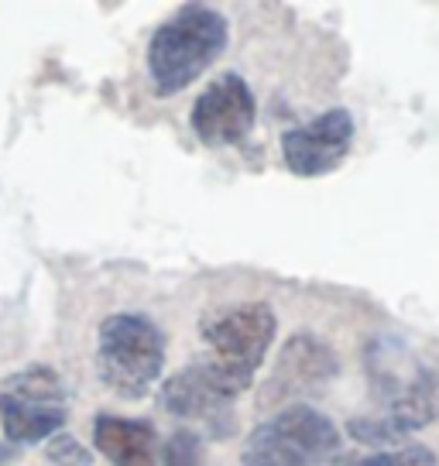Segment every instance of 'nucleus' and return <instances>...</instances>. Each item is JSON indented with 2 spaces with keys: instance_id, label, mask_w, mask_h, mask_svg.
<instances>
[{
  "instance_id": "obj_1",
  "label": "nucleus",
  "mask_w": 439,
  "mask_h": 466,
  "mask_svg": "<svg viewBox=\"0 0 439 466\" xmlns=\"http://www.w3.org/2000/svg\"><path fill=\"white\" fill-rule=\"evenodd\" d=\"M227 38H230V25L220 11L206 4L179 7L165 25L155 28L148 42V76L158 96H176L192 86L223 56Z\"/></svg>"
},
{
  "instance_id": "obj_2",
  "label": "nucleus",
  "mask_w": 439,
  "mask_h": 466,
  "mask_svg": "<svg viewBox=\"0 0 439 466\" xmlns=\"http://www.w3.org/2000/svg\"><path fill=\"white\" fill-rule=\"evenodd\" d=\"M275 333H279V319L268 302H240V306L223 309L199 326V336L209 347L203 364L237 398L250 388L258 367L268 357V347L275 343Z\"/></svg>"
},
{
  "instance_id": "obj_3",
  "label": "nucleus",
  "mask_w": 439,
  "mask_h": 466,
  "mask_svg": "<svg viewBox=\"0 0 439 466\" xmlns=\"http://www.w3.org/2000/svg\"><path fill=\"white\" fill-rule=\"evenodd\" d=\"M100 378L120 398H145L165 370V336L145 312H114L100 326Z\"/></svg>"
},
{
  "instance_id": "obj_4",
  "label": "nucleus",
  "mask_w": 439,
  "mask_h": 466,
  "mask_svg": "<svg viewBox=\"0 0 439 466\" xmlns=\"http://www.w3.org/2000/svg\"><path fill=\"white\" fill-rule=\"evenodd\" d=\"M340 450V429L312 405H285L248 436L244 466H322Z\"/></svg>"
},
{
  "instance_id": "obj_5",
  "label": "nucleus",
  "mask_w": 439,
  "mask_h": 466,
  "mask_svg": "<svg viewBox=\"0 0 439 466\" xmlns=\"http://www.w3.org/2000/svg\"><path fill=\"white\" fill-rule=\"evenodd\" d=\"M69 419V401L52 367H28L0 388V422L7 442L35 446L56 436Z\"/></svg>"
},
{
  "instance_id": "obj_6",
  "label": "nucleus",
  "mask_w": 439,
  "mask_h": 466,
  "mask_svg": "<svg viewBox=\"0 0 439 466\" xmlns=\"http://www.w3.org/2000/svg\"><path fill=\"white\" fill-rule=\"evenodd\" d=\"M384 388V401L374 415H361L351 419V436L357 442H374V446H388L398 439L419 432L439 415V380L436 374H429L425 367H415L412 378H398L388 374L381 378Z\"/></svg>"
},
{
  "instance_id": "obj_7",
  "label": "nucleus",
  "mask_w": 439,
  "mask_h": 466,
  "mask_svg": "<svg viewBox=\"0 0 439 466\" xmlns=\"http://www.w3.org/2000/svg\"><path fill=\"white\" fill-rule=\"evenodd\" d=\"M254 120H258L254 93L244 83V76L237 73H223L220 79H213L196 96L189 114L196 137L209 147L240 145L250 134V127H254Z\"/></svg>"
},
{
  "instance_id": "obj_8",
  "label": "nucleus",
  "mask_w": 439,
  "mask_h": 466,
  "mask_svg": "<svg viewBox=\"0 0 439 466\" xmlns=\"http://www.w3.org/2000/svg\"><path fill=\"white\" fill-rule=\"evenodd\" d=\"M353 145V116L343 106H333L309 120L302 127H292L281 137V155L289 172L302 175V178H316L340 168L347 151Z\"/></svg>"
},
{
  "instance_id": "obj_9",
  "label": "nucleus",
  "mask_w": 439,
  "mask_h": 466,
  "mask_svg": "<svg viewBox=\"0 0 439 466\" xmlns=\"http://www.w3.org/2000/svg\"><path fill=\"white\" fill-rule=\"evenodd\" d=\"M230 401H234V394L209 374V367L203 360H196L161 384V408L165 411H172L179 419H189V422L192 419L209 422L213 429L230 425V411H227Z\"/></svg>"
},
{
  "instance_id": "obj_10",
  "label": "nucleus",
  "mask_w": 439,
  "mask_h": 466,
  "mask_svg": "<svg viewBox=\"0 0 439 466\" xmlns=\"http://www.w3.org/2000/svg\"><path fill=\"white\" fill-rule=\"evenodd\" d=\"M93 446L114 466H158V436L141 419L100 415L93 422Z\"/></svg>"
},
{
  "instance_id": "obj_11",
  "label": "nucleus",
  "mask_w": 439,
  "mask_h": 466,
  "mask_svg": "<svg viewBox=\"0 0 439 466\" xmlns=\"http://www.w3.org/2000/svg\"><path fill=\"white\" fill-rule=\"evenodd\" d=\"M333 374H337V357L330 353V347L312 336H295L292 343L281 350L279 370H275V380L268 391L275 394L281 384H289V391L320 388L322 380H330Z\"/></svg>"
},
{
  "instance_id": "obj_12",
  "label": "nucleus",
  "mask_w": 439,
  "mask_h": 466,
  "mask_svg": "<svg viewBox=\"0 0 439 466\" xmlns=\"http://www.w3.org/2000/svg\"><path fill=\"white\" fill-rule=\"evenodd\" d=\"M333 466H439V460H436V452L425 450V446H402V450L340 456Z\"/></svg>"
},
{
  "instance_id": "obj_13",
  "label": "nucleus",
  "mask_w": 439,
  "mask_h": 466,
  "mask_svg": "<svg viewBox=\"0 0 439 466\" xmlns=\"http://www.w3.org/2000/svg\"><path fill=\"white\" fill-rule=\"evenodd\" d=\"M199 436L189 432V429H182L176 436L165 442V452H161L158 460L161 466H203L199 463Z\"/></svg>"
},
{
  "instance_id": "obj_14",
  "label": "nucleus",
  "mask_w": 439,
  "mask_h": 466,
  "mask_svg": "<svg viewBox=\"0 0 439 466\" xmlns=\"http://www.w3.org/2000/svg\"><path fill=\"white\" fill-rule=\"evenodd\" d=\"M45 456H48L56 466H89L93 463V456H89L73 436H66V432H56V436H52V442L45 446Z\"/></svg>"
},
{
  "instance_id": "obj_15",
  "label": "nucleus",
  "mask_w": 439,
  "mask_h": 466,
  "mask_svg": "<svg viewBox=\"0 0 439 466\" xmlns=\"http://www.w3.org/2000/svg\"><path fill=\"white\" fill-rule=\"evenodd\" d=\"M11 460V446L7 442H0V463H7Z\"/></svg>"
}]
</instances>
